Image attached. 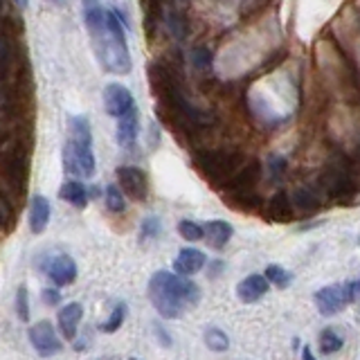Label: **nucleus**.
<instances>
[{"label":"nucleus","instance_id":"1","mask_svg":"<svg viewBox=\"0 0 360 360\" xmlns=\"http://www.w3.org/2000/svg\"><path fill=\"white\" fill-rule=\"evenodd\" d=\"M86 32L90 37V45L97 56L99 65L110 75H129L131 72V52L127 45L122 20L115 11L104 9L101 5L86 9Z\"/></svg>","mask_w":360,"mask_h":360},{"label":"nucleus","instance_id":"2","mask_svg":"<svg viewBox=\"0 0 360 360\" xmlns=\"http://www.w3.org/2000/svg\"><path fill=\"white\" fill-rule=\"evenodd\" d=\"M149 300L167 320H178L200 300L198 286L180 273L158 270L149 281Z\"/></svg>","mask_w":360,"mask_h":360},{"label":"nucleus","instance_id":"3","mask_svg":"<svg viewBox=\"0 0 360 360\" xmlns=\"http://www.w3.org/2000/svg\"><path fill=\"white\" fill-rule=\"evenodd\" d=\"M315 191L322 200L335 202V205H345V202H354L360 194V183L356 178L354 165L347 160L345 155H333L326 160L322 172L315 180Z\"/></svg>","mask_w":360,"mask_h":360},{"label":"nucleus","instance_id":"4","mask_svg":"<svg viewBox=\"0 0 360 360\" xmlns=\"http://www.w3.org/2000/svg\"><path fill=\"white\" fill-rule=\"evenodd\" d=\"M63 169L65 174L79 178L95 176V153H93V131L84 115H72L68 120V140L63 146Z\"/></svg>","mask_w":360,"mask_h":360},{"label":"nucleus","instance_id":"5","mask_svg":"<svg viewBox=\"0 0 360 360\" xmlns=\"http://www.w3.org/2000/svg\"><path fill=\"white\" fill-rule=\"evenodd\" d=\"M243 153L239 149H198L194 155V167L198 174L214 187H225L230 180L241 172Z\"/></svg>","mask_w":360,"mask_h":360},{"label":"nucleus","instance_id":"6","mask_svg":"<svg viewBox=\"0 0 360 360\" xmlns=\"http://www.w3.org/2000/svg\"><path fill=\"white\" fill-rule=\"evenodd\" d=\"M259 183H262V165L257 160L248 162L241 167V172L236 174L223 189V198L230 207L241 212H252L259 207Z\"/></svg>","mask_w":360,"mask_h":360},{"label":"nucleus","instance_id":"7","mask_svg":"<svg viewBox=\"0 0 360 360\" xmlns=\"http://www.w3.org/2000/svg\"><path fill=\"white\" fill-rule=\"evenodd\" d=\"M115 178H117V183H120L122 191L127 194L129 200L144 202L146 196H149V178H146V174L140 167L122 165L115 169Z\"/></svg>","mask_w":360,"mask_h":360},{"label":"nucleus","instance_id":"8","mask_svg":"<svg viewBox=\"0 0 360 360\" xmlns=\"http://www.w3.org/2000/svg\"><path fill=\"white\" fill-rule=\"evenodd\" d=\"M313 302H315V307H318V311L322 315L331 318V315L340 313L347 304H352V288H349V284L324 286L313 295Z\"/></svg>","mask_w":360,"mask_h":360},{"label":"nucleus","instance_id":"9","mask_svg":"<svg viewBox=\"0 0 360 360\" xmlns=\"http://www.w3.org/2000/svg\"><path fill=\"white\" fill-rule=\"evenodd\" d=\"M104 108L110 117L120 120L122 115H127L129 110L135 108V99L131 95V90L122 84H108L104 88Z\"/></svg>","mask_w":360,"mask_h":360},{"label":"nucleus","instance_id":"10","mask_svg":"<svg viewBox=\"0 0 360 360\" xmlns=\"http://www.w3.org/2000/svg\"><path fill=\"white\" fill-rule=\"evenodd\" d=\"M27 335H30V342L34 345V349H37L41 356H50V354L61 352V340H59V335H56L52 322H48V320H41L34 326H30Z\"/></svg>","mask_w":360,"mask_h":360},{"label":"nucleus","instance_id":"11","mask_svg":"<svg viewBox=\"0 0 360 360\" xmlns=\"http://www.w3.org/2000/svg\"><path fill=\"white\" fill-rule=\"evenodd\" d=\"M45 275L50 277L54 286H70L77 279V264L72 257L68 255H56L52 257L48 266H45Z\"/></svg>","mask_w":360,"mask_h":360},{"label":"nucleus","instance_id":"12","mask_svg":"<svg viewBox=\"0 0 360 360\" xmlns=\"http://www.w3.org/2000/svg\"><path fill=\"white\" fill-rule=\"evenodd\" d=\"M270 290V281L266 275H248L245 279L239 281L236 286V297H239L243 304H255L262 300L266 292Z\"/></svg>","mask_w":360,"mask_h":360},{"label":"nucleus","instance_id":"13","mask_svg":"<svg viewBox=\"0 0 360 360\" xmlns=\"http://www.w3.org/2000/svg\"><path fill=\"white\" fill-rule=\"evenodd\" d=\"M266 219L268 221H275V223H286L292 221L295 217V205H292V196H288L286 191H277V194L266 202Z\"/></svg>","mask_w":360,"mask_h":360},{"label":"nucleus","instance_id":"14","mask_svg":"<svg viewBox=\"0 0 360 360\" xmlns=\"http://www.w3.org/2000/svg\"><path fill=\"white\" fill-rule=\"evenodd\" d=\"M138 133H140V117H138V108H133L117 120V142L122 149L133 151L135 142H138Z\"/></svg>","mask_w":360,"mask_h":360},{"label":"nucleus","instance_id":"15","mask_svg":"<svg viewBox=\"0 0 360 360\" xmlns=\"http://www.w3.org/2000/svg\"><path fill=\"white\" fill-rule=\"evenodd\" d=\"M84 318V307L79 302L65 304V307L56 315V322H59V329L63 333L65 340H75L77 331H79V322Z\"/></svg>","mask_w":360,"mask_h":360},{"label":"nucleus","instance_id":"16","mask_svg":"<svg viewBox=\"0 0 360 360\" xmlns=\"http://www.w3.org/2000/svg\"><path fill=\"white\" fill-rule=\"evenodd\" d=\"M205 264H207V257L200 250H196V248H183L174 262V270L180 275H194Z\"/></svg>","mask_w":360,"mask_h":360},{"label":"nucleus","instance_id":"17","mask_svg":"<svg viewBox=\"0 0 360 360\" xmlns=\"http://www.w3.org/2000/svg\"><path fill=\"white\" fill-rule=\"evenodd\" d=\"M50 200L37 194L32 198L30 202V230L34 234H41L45 232V228H48V223H50Z\"/></svg>","mask_w":360,"mask_h":360},{"label":"nucleus","instance_id":"18","mask_svg":"<svg viewBox=\"0 0 360 360\" xmlns=\"http://www.w3.org/2000/svg\"><path fill=\"white\" fill-rule=\"evenodd\" d=\"M205 228V241L210 243V248H214V250H221V248L228 245V241L232 239V225L228 221H210L202 225Z\"/></svg>","mask_w":360,"mask_h":360},{"label":"nucleus","instance_id":"19","mask_svg":"<svg viewBox=\"0 0 360 360\" xmlns=\"http://www.w3.org/2000/svg\"><path fill=\"white\" fill-rule=\"evenodd\" d=\"M59 196L61 200L70 202L77 210H84L88 205V189L82 180H77V178H70L68 183H63V187L59 189Z\"/></svg>","mask_w":360,"mask_h":360},{"label":"nucleus","instance_id":"20","mask_svg":"<svg viewBox=\"0 0 360 360\" xmlns=\"http://www.w3.org/2000/svg\"><path fill=\"white\" fill-rule=\"evenodd\" d=\"M202 340H205L207 349H212V352H225V349L230 347L228 333H225L223 329H219V326H210V329H205Z\"/></svg>","mask_w":360,"mask_h":360},{"label":"nucleus","instance_id":"21","mask_svg":"<svg viewBox=\"0 0 360 360\" xmlns=\"http://www.w3.org/2000/svg\"><path fill=\"white\" fill-rule=\"evenodd\" d=\"M342 345H345L342 335L338 333L335 329H324V331L320 333V352H322L324 356L340 352Z\"/></svg>","mask_w":360,"mask_h":360},{"label":"nucleus","instance_id":"22","mask_svg":"<svg viewBox=\"0 0 360 360\" xmlns=\"http://www.w3.org/2000/svg\"><path fill=\"white\" fill-rule=\"evenodd\" d=\"M106 207L112 214H122L124 210H127V194H124L120 185L106 187Z\"/></svg>","mask_w":360,"mask_h":360},{"label":"nucleus","instance_id":"23","mask_svg":"<svg viewBox=\"0 0 360 360\" xmlns=\"http://www.w3.org/2000/svg\"><path fill=\"white\" fill-rule=\"evenodd\" d=\"M124 318H127V304L124 302H117L115 304V309L110 311V315H108V320L101 324V331L104 333H115L120 326H122V322H124Z\"/></svg>","mask_w":360,"mask_h":360},{"label":"nucleus","instance_id":"24","mask_svg":"<svg viewBox=\"0 0 360 360\" xmlns=\"http://www.w3.org/2000/svg\"><path fill=\"white\" fill-rule=\"evenodd\" d=\"M266 277H268L270 284L277 286V288H286L290 281H292V275L288 273L286 268H281L279 264H270L266 268Z\"/></svg>","mask_w":360,"mask_h":360},{"label":"nucleus","instance_id":"25","mask_svg":"<svg viewBox=\"0 0 360 360\" xmlns=\"http://www.w3.org/2000/svg\"><path fill=\"white\" fill-rule=\"evenodd\" d=\"M178 232L183 239L187 241H198V239H205V228L194 221H180L178 223Z\"/></svg>","mask_w":360,"mask_h":360},{"label":"nucleus","instance_id":"26","mask_svg":"<svg viewBox=\"0 0 360 360\" xmlns=\"http://www.w3.org/2000/svg\"><path fill=\"white\" fill-rule=\"evenodd\" d=\"M160 230H162L160 219H158V217H146L142 221V225H140V239L142 241H151V239H155L158 234H160Z\"/></svg>","mask_w":360,"mask_h":360},{"label":"nucleus","instance_id":"27","mask_svg":"<svg viewBox=\"0 0 360 360\" xmlns=\"http://www.w3.org/2000/svg\"><path fill=\"white\" fill-rule=\"evenodd\" d=\"M16 315L22 322L30 320V302H27V288L25 286H18V290H16Z\"/></svg>","mask_w":360,"mask_h":360},{"label":"nucleus","instance_id":"28","mask_svg":"<svg viewBox=\"0 0 360 360\" xmlns=\"http://www.w3.org/2000/svg\"><path fill=\"white\" fill-rule=\"evenodd\" d=\"M268 165H270V176H273L275 180H279L281 176H284V172H286V160L281 155H270Z\"/></svg>","mask_w":360,"mask_h":360},{"label":"nucleus","instance_id":"29","mask_svg":"<svg viewBox=\"0 0 360 360\" xmlns=\"http://www.w3.org/2000/svg\"><path fill=\"white\" fill-rule=\"evenodd\" d=\"M194 65L198 68V70H207V68L212 65V54L205 48L194 50Z\"/></svg>","mask_w":360,"mask_h":360},{"label":"nucleus","instance_id":"30","mask_svg":"<svg viewBox=\"0 0 360 360\" xmlns=\"http://www.w3.org/2000/svg\"><path fill=\"white\" fill-rule=\"evenodd\" d=\"M61 295H59V290H54V288H45L43 290V302L45 304H50V307H54V304H59Z\"/></svg>","mask_w":360,"mask_h":360},{"label":"nucleus","instance_id":"31","mask_svg":"<svg viewBox=\"0 0 360 360\" xmlns=\"http://www.w3.org/2000/svg\"><path fill=\"white\" fill-rule=\"evenodd\" d=\"M349 288H352V302L360 307V281H352Z\"/></svg>","mask_w":360,"mask_h":360},{"label":"nucleus","instance_id":"32","mask_svg":"<svg viewBox=\"0 0 360 360\" xmlns=\"http://www.w3.org/2000/svg\"><path fill=\"white\" fill-rule=\"evenodd\" d=\"M101 3V0H84V7L88 9V7H97Z\"/></svg>","mask_w":360,"mask_h":360},{"label":"nucleus","instance_id":"33","mask_svg":"<svg viewBox=\"0 0 360 360\" xmlns=\"http://www.w3.org/2000/svg\"><path fill=\"white\" fill-rule=\"evenodd\" d=\"M14 5H16V9H25L27 7V0H14Z\"/></svg>","mask_w":360,"mask_h":360},{"label":"nucleus","instance_id":"34","mask_svg":"<svg viewBox=\"0 0 360 360\" xmlns=\"http://www.w3.org/2000/svg\"><path fill=\"white\" fill-rule=\"evenodd\" d=\"M302 356H304V358H313V354H311V349H309V345H307V347H304V352H302Z\"/></svg>","mask_w":360,"mask_h":360},{"label":"nucleus","instance_id":"35","mask_svg":"<svg viewBox=\"0 0 360 360\" xmlns=\"http://www.w3.org/2000/svg\"><path fill=\"white\" fill-rule=\"evenodd\" d=\"M358 9H360V0H358Z\"/></svg>","mask_w":360,"mask_h":360}]
</instances>
